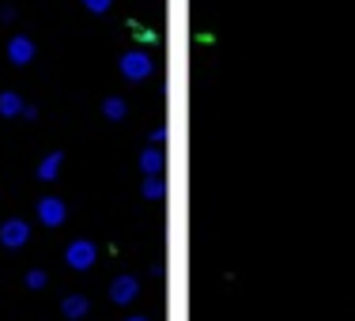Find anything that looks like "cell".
I'll list each match as a JSON object with an SVG mask.
<instances>
[{
	"instance_id": "11",
	"label": "cell",
	"mask_w": 355,
	"mask_h": 321,
	"mask_svg": "<svg viewBox=\"0 0 355 321\" xmlns=\"http://www.w3.org/2000/svg\"><path fill=\"white\" fill-rule=\"evenodd\" d=\"M103 114H106V121H121V117L129 114V106H125V98H106Z\"/></svg>"
},
{
	"instance_id": "9",
	"label": "cell",
	"mask_w": 355,
	"mask_h": 321,
	"mask_svg": "<svg viewBox=\"0 0 355 321\" xmlns=\"http://www.w3.org/2000/svg\"><path fill=\"white\" fill-rule=\"evenodd\" d=\"M23 110H27V103H23L15 91H4V95H0V117H19Z\"/></svg>"
},
{
	"instance_id": "2",
	"label": "cell",
	"mask_w": 355,
	"mask_h": 321,
	"mask_svg": "<svg viewBox=\"0 0 355 321\" xmlns=\"http://www.w3.org/2000/svg\"><path fill=\"white\" fill-rule=\"evenodd\" d=\"M95 257H98V250H95V242H87V238L72 242V246L64 250V261H69L76 272H87V268L95 265Z\"/></svg>"
},
{
	"instance_id": "4",
	"label": "cell",
	"mask_w": 355,
	"mask_h": 321,
	"mask_svg": "<svg viewBox=\"0 0 355 321\" xmlns=\"http://www.w3.org/2000/svg\"><path fill=\"white\" fill-rule=\"evenodd\" d=\"M64 216H69L64 200H57V197H42V200H38V219H42L46 227H61Z\"/></svg>"
},
{
	"instance_id": "8",
	"label": "cell",
	"mask_w": 355,
	"mask_h": 321,
	"mask_svg": "<svg viewBox=\"0 0 355 321\" xmlns=\"http://www.w3.org/2000/svg\"><path fill=\"white\" fill-rule=\"evenodd\" d=\"M61 163H64L61 151H49V155L38 163V178H42V182H53L57 174H61Z\"/></svg>"
},
{
	"instance_id": "15",
	"label": "cell",
	"mask_w": 355,
	"mask_h": 321,
	"mask_svg": "<svg viewBox=\"0 0 355 321\" xmlns=\"http://www.w3.org/2000/svg\"><path fill=\"white\" fill-rule=\"evenodd\" d=\"M129 321H148V318H129Z\"/></svg>"
},
{
	"instance_id": "10",
	"label": "cell",
	"mask_w": 355,
	"mask_h": 321,
	"mask_svg": "<svg viewBox=\"0 0 355 321\" xmlns=\"http://www.w3.org/2000/svg\"><path fill=\"white\" fill-rule=\"evenodd\" d=\"M61 310H64V318L76 321V318H83L91 310V302H87V295H69V299L61 302Z\"/></svg>"
},
{
	"instance_id": "6",
	"label": "cell",
	"mask_w": 355,
	"mask_h": 321,
	"mask_svg": "<svg viewBox=\"0 0 355 321\" xmlns=\"http://www.w3.org/2000/svg\"><path fill=\"white\" fill-rule=\"evenodd\" d=\"M8 61H12V64H31V61H35V42L15 35L12 42H8Z\"/></svg>"
},
{
	"instance_id": "7",
	"label": "cell",
	"mask_w": 355,
	"mask_h": 321,
	"mask_svg": "<svg viewBox=\"0 0 355 321\" xmlns=\"http://www.w3.org/2000/svg\"><path fill=\"white\" fill-rule=\"evenodd\" d=\"M140 171H144V178H155L159 171H163V151L151 144V148H144V155H140Z\"/></svg>"
},
{
	"instance_id": "14",
	"label": "cell",
	"mask_w": 355,
	"mask_h": 321,
	"mask_svg": "<svg viewBox=\"0 0 355 321\" xmlns=\"http://www.w3.org/2000/svg\"><path fill=\"white\" fill-rule=\"evenodd\" d=\"M27 287H35V291L46 287V272H27Z\"/></svg>"
},
{
	"instance_id": "12",
	"label": "cell",
	"mask_w": 355,
	"mask_h": 321,
	"mask_svg": "<svg viewBox=\"0 0 355 321\" xmlns=\"http://www.w3.org/2000/svg\"><path fill=\"white\" fill-rule=\"evenodd\" d=\"M163 193H166V185L159 182V174L155 178H144V200H159Z\"/></svg>"
},
{
	"instance_id": "3",
	"label": "cell",
	"mask_w": 355,
	"mask_h": 321,
	"mask_svg": "<svg viewBox=\"0 0 355 321\" xmlns=\"http://www.w3.org/2000/svg\"><path fill=\"white\" fill-rule=\"evenodd\" d=\"M27 238H31V227L23 223V219H8V223L0 227V246H8V250L27 246Z\"/></svg>"
},
{
	"instance_id": "13",
	"label": "cell",
	"mask_w": 355,
	"mask_h": 321,
	"mask_svg": "<svg viewBox=\"0 0 355 321\" xmlns=\"http://www.w3.org/2000/svg\"><path fill=\"white\" fill-rule=\"evenodd\" d=\"M110 4H114V0H83V8H87V12H110Z\"/></svg>"
},
{
	"instance_id": "1",
	"label": "cell",
	"mask_w": 355,
	"mask_h": 321,
	"mask_svg": "<svg viewBox=\"0 0 355 321\" xmlns=\"http://www.w3.org/2000/svg\"><path fill=\"white\" fill-rule=\"evenodd\" d=\"M117 69H121V76L129 83H144L151 76V57L144 53V49H129V53L117 61Z\"/></svg>"
},
{
	"instance_id": "5",
	"label": "cell",
	"mask_w": 355,
	"mask_h": 321,
	"mask_svg": "<svg viewBox=\"0 0 355 321\" xmlns=\"http://www.w3.org/2000/svg\"><path fill=\"white\" fill-rule=\"evenodd\" d=\"M140 295V284H137V276H117L114 284H110V299L117 302V306H129L132 299Z\"/></svg>"
}]
</instances>
